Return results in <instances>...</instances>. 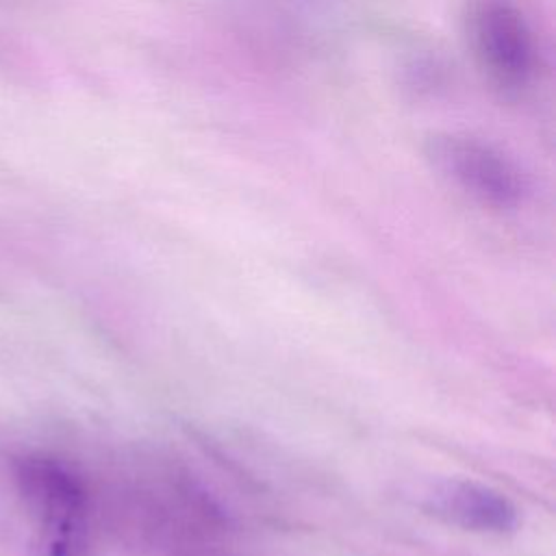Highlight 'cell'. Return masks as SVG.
Masks as SVG:
<instances>
[{
  "mask_svg": "<svg viewBox=\"0 0 556 556\" xmlns=\"http://www.w3.org/2000/svg\"><path fill=\"white\" fill-rule=\"evenodd\" d=\"M426 152L443 176L486 206L513 208L526 195L517 165L476 137L437 132L428 139Z\"/></svg>",
  "mask_w": 556,
  "mask_h": 556,
  "instance_id": "cell-2",
  "label": "cell"
},
{
  "mask_svg": "<svg viewBox=\"0 0 556 556\" xmlns=\"http://www.w3.org/2000/svg\"><path fill=\"white\" fill-rule=\"evenodd\" d=\"M17 482L39 519L28 556H85V491L76 476L46 456L15 463Z\"/></svg>",
  "mask_w": 556,
  "mask_h": 556,
  "instance_id": "cell-1",
  "label": "cell"
},
{
  "mask_svg": "<svg viewBox=\"0 0 556 556\" xmlns=\"http://www.w3.org/2000/svg\"><path fill=\"white\" fill-rule=\"evenodd\" d=\"M467 30L473 54L502 89H521L534 65L528 24L510 0H471Z\"/></svg>",
  "mask_w": 556,
  "mask_h": 556,
  "instance_id": "cell-3",
  "label": "cell"
},
{
  "mask_svg": "<svg viewBox=\"0 0 556 556\" xmlns=\"http://www.w3.org/2000/svg\"><path fill=\"white\" fill-rule=\"evenodd\" d=\"M428 510L473 532H508L517 508L502 493L476 482H443L428 493Z\"/></svg>",
  "mask_w": 556,
  "mask_h": 556,
  "instance_id": "cell-4",
  "label": "cell"
}]
</instances>
